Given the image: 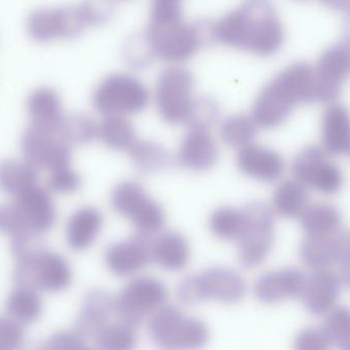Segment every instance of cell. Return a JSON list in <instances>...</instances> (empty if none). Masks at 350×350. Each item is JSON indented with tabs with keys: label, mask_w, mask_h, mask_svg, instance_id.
<instances>
[{
	"label": "cell",
	"mask_w": 350,
	"mask_h": 350,
	"mask_svg": "<svg viewBox=\"0 0 350 350\" xmlns=\"http://www.w3.org/2000/svg\"><path fill=\"white\" fill-rule=\"evenodd\" d=\"M104 216L94 207H83L74 212L66 228L68 246L76 252L88 250L102 232Z\"/></svg>",
	"instance_id": "obj_25"
},
{
	"label": "cell",
	"mask_w": 350,
	"mask_h": 350,
	"mask_svg": "<svg viewBox=\"0 0 350 350\" xmlns=\"http://www.w3.org/2000/svg\"><path fill=\"white\" fill-rule=\"evenodd\" d=\"M82 179L80 175L70 166H62L51 171L49 186L53 192L70 195L80 188Z\"/></svg>",
	"instance_id": "obj_39"
},
{
	"label": "cell",
	"mask_w": 350,
	"mask_h": 350,
	"mask_svg": "<svg viewBox=\"0 0 350 350\" xmlns=\"http://www.w3.org/2000/svg\"><path fill=\"white\" fill-rule=\"evenodd\" d=\"M168 290L153 277H135L115 297L117 318L137 327L165 305Z\"/></svg>",
	"instance_id": "obj_13"
},
{
	"label": "cell",
	"mask_w": 350,
	"mask_h": 350,
	"mask_svg": "<svg viewBox=\"0 0 350 350\" xmlns=\"http://www.w3.org/2000/svg\"><path fill=\"white\" fill-rule=\"evenodd\" d=\"M247 284L240 273L230 267L214 266L187 275L176 288V297L185 305L193 306L214 300L236 304L244 299Z\"/></svg>",
	"instance_id": "obj_5"
},
{
	"label": "cell",
	"mask_w": 350,
	"mask_h": 350,
	"mask_svg": "<svg viewBox=\"0 0 350 350\" xmlns=\"http://www.w3.org/2000/svg\"><path fill=\"white\" fill-rule=\"evenodd\" d=\"M111 205L116 213L127 218L142 236L149 238L158 234L165 225L163 208L137 181H122L117 184L111 192Z\"/></svg>",
	"instance_id": "obj_11"
},
{
	"label": "cell",
	"mask_w": 350,
	"mask_h": 350,
	"mask_svg": "<svg viewBox=\"0 0 350 350\" xmlns=\"http://www.w3.org/2000/svg\"><path fill=\"white\" fill-rule=\"evenodd\" d=\"M142 36L154 60L172 64L189 61L209 39L208 25L183 18L168 24H149Z\"/></svg>",
	"instance_id": "obj_6"
},
{
	"label": "cell",
	"mask_w": 350,
	"mask_h": 350,
	"mask_svg": "<svg viewBox=\"0 0 350 350\" xmlns=\"http://www.w3.org/2000/svg\"><path fill=\"white\" fill-rule=\"evenodd\" d=\"M244 225L238 240L239 262L247 269L258 267L271 254L275 242L273 211L261 201H251L243 209Z\"/></svg>",
	"instance_id": "obj_12"
},
{
	"label": "cell",
	"mask_w": 350,
	"mask_h": 350,
	"mask_svg": "<svg viewBox=\"0 0 350 350\" xmlns=\"http://www.w3.org/2000/svg\"><path fill=\"white\" fill-rule=\"evenodd\" d=\"M14 197L12 205L0 209V230L10 236H37L53 227L57 211L46 189L35 185Z\"/></svg>",
	"instance_id": "obj_4"
},
{
	"label": "cell",
	"mask_w": 350,
	"mask_h": 350,
	"mask_svg": "<svg viewBox=\"0 0 350 350\" xmlns=\"http://www.w3.org/2000/svg\"><path fill=\"white\" fill-rule=\"evenodd\" d=\"M86 337L79 331L64 330L49 337L43 349L61 350H82L88 349Z\"/></svg>",
	"instance_id": "obj_43"
},
{
	"label": "cell",
	"mask_w": 350,
	"mask_h": 350,
	"mask_svg": "<svg viewBox=\"0 0 350 350\" xmlns=\"http://www.w3.org/2000/svg\"><path fill=\"white\" fill-rule=\"evenodd\" d=\"M339 277H340L343 285L347 286L350 289V262L347 263V264L340 265Z\"/></svg>",
	"instance_id": "obj_47"
},
{
	"label": "cell",
	"mask_w": 350,
	"mask_h": 350,
	"mask_svg": "<svg viewBox=\"0 0 350 350\" xmlns=\"http://www.w3.org/2000/svg\"><path fill=\"white\" fill-rule=\"evenodd\" d=\"M193 90L195 78L187 68L172 66L164 69L155 86V105L160 117L170 125H187L197 100Z\"/></svg>",
	"instance_id": "obj_9"
},
{
	"label": "cell",
	"mask_w": 350,
	"mask_h": 350,
	"mask_svg": "<svg viewBox=\"0 0 350 350\" xmlns=\"http://www.w3.org/2000/svg\"><path fill=\"white\" fill-rule=\"evenodd\" d=\"M306 277L304 271L295 267L267 271L255 282V297L265 304H277L299 298Z\"/></svg>",
	"instance_id": "obj_20"
},
{
	"label": "cell",
	"mask_w": 350,
	"mask_h": 350,
	"mask_svg": "<svg viewBox=\"0 0 350 350\" xmlns=\"http://www.w3.org/2000/svg\"><path fill=\"white\" fill-rule=\"evenodd\" d=\"M22 323L10 316H0V350L18 349L24 342Z\"/></svg>",
	"instance_id": "obj_42"
},
{
	"label": "cell",
	"mask_w": 350,
	"mask_h": 350,
	"mask_svg": "<svg viewBox=\"0 0 350 350\" xmlns=\"http://www.w3.org/2000/svg\"><path fill=\"white\" fill-rule=\"evenodd\" d=\"M103 327L92 336L96 347L106 350L133 349L137 342L135 326L120 320Z\"/></svg>",
	"instance_id": "obj_35"
},
{
	"label": "cell",
	"mask_w": 350,
	"mask_h": 350,
	"mask_svg": "<svg viewBox=\"0 0 350 350\" xmlns=\"http://www.w3.org/2000/svg\"><path fill=\"white\" fill-rule=\"evenodd\" d=\"M59 133L71 146L86 145L98 138V125L88 115L74 113L64 116Z\"/></svg>",
	"instance_id": "obj_36"
},
{
	"label": "cell",
	"mask_w": 350,
	"mask_h": 350,
	"mask_svg": "<svg viewBox=\"0 0 350 350\" xmlns=\"http://www.w3.org/2000/svg\"><path fill=\"white\" fill-rule=\"evenodd\" d=\"M14 279L16 285L59 293L71 286L73 271L67 259L59 253L34 246L16 258Z\"/></svg>",
	"instance_id": "obj_8"
},
{
	"label": "cell",
	"mask_w": 350,
	"mask_h": 350,
	"mask_svg": "<svg viewBox=\"0 0 350 350\" xmlns=\"http://www.w3.org/2000/svg\"><path fill=\"white\" fill-rule=\"evenodd\" d=\"M316 101L334 103L350 75V47L342 41L323 51L314 67Z\"/></svg>",
	"instance_id": "obj_16"
},
{
	"label": "cell",
	"mask_w": 350,
	"mask_h": 350,
	"mask_svg": "<svg viewBox=\"0 0 350 350\" xmlns=\"http://www.w3.org/2000/svg\"><path fill=\"white\" fill-rule=\"evenodd\" d=\"M129 158L133 166L143 174H158L167 170L172 158L161 144L151 140H139L131 145Z\"/></svg>",
	"instance_id": "obj_28"
},
{
	"label": "cell",
	"mask_w": 350,
	"mask_h": 350,
	"mask_svg": "<svg viewBox=\"0 0 350 350\" xmlns=\"http://www.w3.org/2000/svg\"><path fill=\"white\" fill-rule=\"evenodd\" d=\"M330 155L320 146L304 148L292 162L294 179L323 195H332L338 192L342 188L345 176Z\"/></svg>",
	"instance_id": "obj_14"
},
{
	"label": "cell",
	"mask_w": 350,
	"mask_h": 350,
	"mask_svg": "<svg viewBox=\"0 0 350 350\" xmlns=\"http://www.w3.org/2000/svg\"><path fill=\"white\" fill-rule=\"evenodd\" d=\"M21 150L27 162L35 168L49 172L70 166L72 146L59 135V131H49L31 125L23 134Z\"/></svg>",
	"instance_id": "obj_15"
},
{
	"label": "cell",
	"mask_w": 350,
	"mask_h": 350,
	"mask_svg": "<svg viewBox=\"0 0 350 350\" xmlns=\"http://www.w3.org/2000/svg\"><path fill=\"white\" fill-rule=\"evenodd\" d=\"M191 255L189 240L178 232H161L151 242L152 261L164 271H183L189 265Z\"/></svg>",
	"instance_id": "obj_24"
},
{
	"label": "cell",
	"mask_w": 350,
	"mask_h": 350,
	"mask_svg": "<svg viewBox=\"0 0 350 350\" xmlns=\"http://www.w3.org/2000/svg\"><path fill=\"white\" fill-rule=\"evenodd\" d=\"M210 40L258 57L279 53L285 29L271 0H244L238 8L208 24Z\"/></svg>",
	"instance_id": "obj_1"
},
{
	"label": "cell",
	"mask_w": 350,
	"mask_h": 350,
	"mask_svg": "<svg viewBox=\"0 0 350 350\" xmlns=\"http://www.w3.org/2000/svg\"><path fill=\"white\" fill-rule=\"evenodd\" d=\"M27 112L31 125L49 131H59L63 121V105L55 90L46 86L35 88L27 99Z\"/></svg>",
	"instance_id": "obj_26"
},
{
	"label": "cell",
	"mask_w": 350,
	"mask_h": 350,
	"mask_svg": "<svg viewBox=\"0 0 350 350\" xmlns=\"http://www.w3.org/2000/svg\"><path fill=\"white\" fill-rule=\"evenodd\" d=\"M104 261L113 275L133 277L151 262V242H148V236L139 234L129 240L114 242L105 251Z\"/></svg>",
	"instance_id": "obj_18"
},
{
	"label": "cell",
	"mask_w": 350,
	"mask_h": 350,
	"mask_svg": "<svg viewBox=\"0 0 350 350\" xmlns=\"http://www.w3.org/2000/svg\"><path fill=\"white\" fill-rule=\"evenodd\" d=\"M306 234H335L342 225V216L328 203H310L299 218Z\"/></svg>",
	"instance_id": "obj_31"
},
{
	"label": "cell",
	"mask_w": 350,
	"mask_h": 350,
	"mask_svg": "<svg viewBox=\"0 0 350 350\" xmlns=\"http://www.w3.org/2000/svg\"><path fill=\"white\" fill-rule=\"evenodd\" d=\"M115 314V298L103 289L90 290L82 300L76 320V330L85 337H92L111 322Z\"/></svg>",
	"instance_id": "obj_22"
},
{
	"label": "cell",
	"mask_w": 350,
	"mask_h": 350,
	"mask_svg": "<svg viewBox=\"0 0 350 350\" xmlns=\"http://www.w3.org/2000/svg\"><path fill=\"white\" fill-rule=\"evenodd\" d=\"M148 332L155 345L166 349H200L210 339L205 322L167 304L150 316Z\"/></svg>",
	"instance_id": "obj_7"
},
{
	"label": "cell",
	"mask_w": 350,
	"mask_h": 350,
	"mask_svg": "<svg viewBox=\"0 0 350 350\" xmlns=\"http://www.w3.org/2000/svg\"><path fill=\"white\" fill-rule=\"evenodd\" d=\"M43 303L38 290L27 286H16L6 300L8 316L22 324L36 322L42 314Z\"/></svg>",
	"instance_id": "obj_33"
},
{
	"label": "cell",
	"mask_w": 350,
	"mask_h": 350,
	"mask_svg": "<svg viewBox=\"0 0 350 350\" xmlns=\"http://www.w3.org/2000/svg\"><path fill=\"white\" fill-rule=\"evenodd\" d=\"M220 109L217 102L210 98L196 100L189 127H202L211 129L219 118Z\"/></svg>",
	"instance_id": "obj_40"
},
{
	"label": "cell",
	"mask_w": 350,
	"mask_h": 350,
	"mask_svg": "<svg viewBox=\"0 0 350 350\" xmlns=\"http://www.w3.org/2000/svg\"><path fill=\"white\" fill-rule=\"evenodd\" d=\"M271 203V210L281 217L300 218L310 205L308 187L294 178L283 181L275 188Z\"/></svg>",
	"instance_id": "obj_27"
},
{
	"label": "cell",
	"mask_w": 350,
	"mask_h": 350,
	"mask_svg": "<svg viewBox=\"0 0 350 350\" xmlns=\"http://www.w3.org/2000/svg\"><path fill=\"white\" fill-rule=\"evenodd\" d=\"M321 3L334 12L350 16V0H320Z\"/></svg>",
	"instance_id": "obj_46"
},
{
	"label": "cell",
	"mask_w": 350,
	"mask_h": 350,
	"mask_svg": "<svg viewBox=\"0 0 350 350\" xmlns=\"http://www.w3.org/2000/svg\"><path fill=\"white\" fill-rule=\"evenodd\" d=\"M98 139L113 150H129L137 141L135 127L124 115H107L98 125Z\"/></svg>",
	"instance_id": "obj_32"
},
{
	"label": "cell",
	"mask_w": 350,
	"mask_h": 350,
	"mask_svg": "<svg viewBox=\"0 0 350 350\" xmlns=\"http://www.w3.org/2000/svg\"><path fill=\"white\" fill-rule=\"evenodd\" d=\"M322 147L333 155L350 158V111L345 105L331 103L323 113Z\"/></svg>",
	"instance_id": "obj_23"
},
{
	"label": "cell",
	"mask_w": 350,
	"mask_h": 350,
	"mask_svg": "<svg viewBox=\"0 0 350 350\" xmlns=\"http://www.w3.org/2000/svg\"><path fill=\"white\" fill-rule=\"evenodd\" d=\"M347 25H345V37L343 41L350 47V16H347Z\"/></svg>",
	"instance_id": "obj_48"
},
{
	"label": "cell",
	"mask_w": 350,
	"mask_h": 350,
	"mask_svg": "<svg viewBox=\"0 0 350 350\" xmlns=\"http://www.w3.org/2000/svg\"><path fill=\"white\" fill-rule=\"evenodd\" d=\"M332 345L324 329L308 327L296 336L294 347L298 350H325Z\"/></svg>",
	"instance_id": "obj_44"
},
{
	"label": "cell",
	"mask_w": 350,
	"mask_h": 350,
	"mask_svg": "<svg viewBox=\"0 0 350 350\" xmlns=\"http://www.w3.org/2000/svg\"><path fill=\"white\" fill-rule=\"evenodd\" d=\"M341 285L340 277L331 268L312 271L306 275L299 298L308 312L314 316H325L336 306Z\"/></svg>",
	"instance_id": "obj_19"
},
{
	"label": "cell",
	"mask_w": 350,
	"mask_h": 350,
	"mask_svg": "<svg viewBox=\"0 0 350 350\" xmlns=\"http://www.w3.org/2000/svg\"><path fill=\"white\" fill-rule=\"evenodd\" d=\"M337 264H347L350 262V230H339L335 234Z\"/></svg>",
	"instance_id": "obj_45"
},
{
	"label": "cell",
	"mask_w": 350,
	"mask_h": 350,
	"mask_svg": "<svg viewBox=\"0 0 350 350\" xmlns=\"http://www.w3.org/2000/svg\"><path fill=\"white\" fill-rule=\"evenodd\" d=\"M37 168L25 160H5L0 162V190L21 195L37 185Z\"/></svg>",
	"instance_id": "obj_30"
},
{
	"label": "cell",
	"mask_w": 350,
	"mask_h": 350,
	"mask_svg": "<svg viewBox=\"0 0 350 350\" xmlns=\"http://www.w3.org/2000/svg\"><path fill=\"white\" fill-rule=\"evenodd\" d=\"M237 166L246 176L271 183L279 180L284 174L285 160L275 150L252 143L239 149Z\"/></svg>",
	"instance_id": "obj_21"
},
{
	"label": "cell",
	"mask_w": 350,
	"mask_h": 350,
	"mask_svg": "<svg viewBox=\"0 0 350 350\" xmlns=\"http://www.w3.org/2000/svg\"><path fill=\"white\" fill-rule=\"evenodd\" d=\"M335 234H308L300 246L302 262L312 271L331 268L337 264Z\"/></svg>",
	"instance_id": "obj_29"
},
{
	"label": "cell",
	"mask_w": 350,
	"mask_h": 350,
	"mask_svg": "<svg viewBox=\"0 0 350 350\" xmlns=\"http://www.w3.org/2000/svg\"><path fill=\"white\" fill-rule=\"evenodd\" d=\"M257 129L258 127L251 115L244 113L230 115L220 125V138L228 147L241 149L253 143Z\"/></svg>",
	"instance_id": "obj_34"
},
{
	"label": "cell",
	"mask_w": 350,
	"mask_h": 350,
	"mask_svg": "<svg viewBox=\"0 0 350 350\" xmlns=\"http://www.w3.org/2000/svg\"><path fill=\"white\" fill-rule=\"evenodd\" d=\"M323 329L332 345L350 349V308L335 306L326 314Z\"/></svg>",
	"instance_id": "obj_38"
},
{
	"label": "cell",
	"mask_w": 350,
	"mask_h": 350,
	"mask_svg": "<svg viewBox=\"0 0 350 350\" xmlns=\"http://www.w3.org/2000/svg\"><path fill=\"white\" fill-rule=\"evenodd\" d=\"M112 16V8L106 0H84L77 5L38 8L27 18L29 37L36 42L55 39H72L90 27L100 26Z\"/></svg>",
	"instance_id": "obj_3"
},
{
	"label": "cell",
	"mask_w": 350,
	"mask_h": 350,
	"mask_svg": "<svg viewBox=\"0 0 350 350\" xmlns=\"http://www.w3.org/2000/svg\"><path fill=\"white\" fill-rule=\"evenodd\" d=\"M316 101L314 66L296 62L284 68L257 95L251 116L258 129H277L297 105Z\"/></svg>",
	"instance_id": "obj_2"
},
{
	"label": "cell",
	"mask_w": 350,
	"mask_h": 350,
	"mask_svg": "<svg viewBox=\"0 0 350 350\" xmlns=\"http://www.w3.org/2000/svg\"><path fill=\"white\" fill-rule=\"evenodd\" d=\"M218 158L219 148L210 129L189 127L177 150V164L189 172L204 173L211 170Z\"/></svg>",
	"instance_id": "obj_17"
},
{
	"label": "cell",
	"mask_w": 350,
	"mask_h": 350,
	"mask_svg": "<svg viewBox=\"0 0 350 350\" xmlns=\"http://www.w3.org/2000/svg\"><path fill=\"white\" fill-rule=\"evenodd\" d=\"M183 18V0H153L150 24L162 25Z\"/></svg>",
	"instance_id": "obj_41"
},
{
	"label": "cell",
	"mask_w": 350,
	"mask_h": 350,
	"mask_svg": "<svg viewBox=\"0 0 350 350\" xmlns=\"http://www.w3.org/2000/svg\"><path fill=\"white\" fill-rule=\"evenodd\" d=\"M244 225V211L234 207H220L209 218V229L222 240H237Z\"/></svg>",
	"instance_id": "obj_37"
},
{
	"label": "cell",
	"mask_w": 350,
	"mask_h": 350,
	"mask_svg": "<svg viewBox=\"0 0 350 350\" xmlns=\"http://www.w3.org/2000/svg\"><path fill=\"white\" fill-rule=\"evenodd\" d=\"M149 103L150 92L145 84L126 73L107 76L92 94L94 110L104 116L139 114L146 110Z\"/></svg>",
	"instance_id": "obj_10"
}]
</instances>
